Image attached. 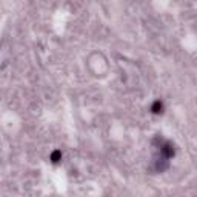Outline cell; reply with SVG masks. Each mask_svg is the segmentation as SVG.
<instances>
[{"label": "cell", "instance_id": "cell-1", "mask_svg": "<svg viewBox=\"0 0 197 197\" xmlns=\"http://www.w3.org/2000/svg\"><path fill=\"white\" fill-rule=\"evenodd\" d=\"M153 112H156V114L157 112H162V103L160 102H156L153 105Z\"/></svg>", "mask_w": 197, "mask_h": 197}]
</instances>
